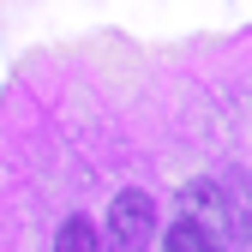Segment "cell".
<instances>
[{
  "label": "cell",
  "instance_id": "obj_1",
  "mask_svg": "<svg viewBox=\"0 0 252 252\" xmlns=\"http://www.w3.org/2000/svg\"><path fill=\"white\" fill-rule=\"evenodd\" d=\"M180 222H192V228H204L216 246H228V240L240 234V210H234V198H228L216 180H192V186L180 192Z\"/></svg>",
  "mask_w": 252,
  "mask_h": 252
},
{
  "label": "cell",
  "instance_id": "obj_3",
  "mask_svg": "<svg viewBox=\"0 0 252 252\" xmlns=\"http://www.w3.org/2000/svg\"><path fill=\"white\" fill-rule=\"evenodd\" d=\"M162 252H228V246H216L204 228H192V222H174L168 234H162Z\"/></svg>",
  "mask_w": 252,
  "mask_h": 252
},
{
  "label": "cell",
  "instance_id": "obj_4",
  "mask_svg": "<svg viewBox=\"0 0 252 252\" xmlns=\"http://www.w3.org/2000/svg\"><path fill=\"white\" fill-rule=\"evenodd\" d=\"M54 252H96V228H90L84 216L60 222V234H54Z\"/></svg>",
  "mask_w": 252,
  "mask_h": 252
},
{
  "label": "cell",
  "instance_id": "obj_2",
  "mask_svg": "<svg viewBox=\"0 0 252 252\" xmlns=\"http://www.w3.org/2000/svg\"><path fill=\"white\" fill-rule=\"evenodd\" d=\"M156 240V204L144 192H120L108 204V252H144Z\"/></svg>",
  "mask_w": 252,
  "mask_h": 252
}]
</instances>
